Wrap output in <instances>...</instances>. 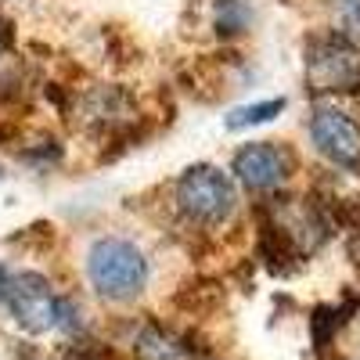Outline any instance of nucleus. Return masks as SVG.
<instances>
[{"mask_svg":"<svg viewBox=\"0 0 360 360\" xmlns=\"http://www.w3.org/2000/svg\"><path fill=\"white\" fill-rule=\"evenodd\" d=\"M310 137L317 152L342 169L360 166V127L339 108H317L310 119Z\"/></svg>","mask_w":360,"mask_h":360,"instance_id":"obj_6","label":"nucleus"},{"mask_svg":"<svg viewBox=\"0 0 360 360\" xmlns=\"http://www.w3.org/2000/svg\"><path fill=\"white\" fill-rule=\"evenodd\" d=\"M353 18H356V22H360V4H356V11H353Z\"/></svg>","mask_w":360,"mask_h":360,"instance_id":"obj_14","label":"nucleus"},{"mask_svg":"<svg viewBox=\"0 0 360 360\" xmlns=\"http://www.w3.org/2000/svg\"><path fill=\"white\" fill-rule=\"evenodd\" d=\"M58 360H90V356H86V353H79V349H69L65 356H58Z\"/></svg>","mask_w":360,"mask_h":360,"instance_id":"obj_11","label":"nucleus"},{"mask_svg":"<svg viewBox=\"0 0 360 360\" xmlns=\"http://www.w3.org/2000/svg\"><path fill=\"white\" fill-rule=\"evenodd\" d=\"M231 166L249 191H278L295 169V155L278 141H252L238 148Z\"/></svg>","mask_w":360,"mask_h":360,"instance_id":"obj_5","label":"nucleus"},{"mask_svg":"<svg viewBox=\"0 0 360 360\" xmlns=\"http://www.w3.org/2000/svg\"><path fill=\"white\" fill-rule=\"evenodd\" d=\"M173 202L191 224L220 227L234 213V184L217 166H191L173 184Z\"/></svg>","mask_w":360,"mask_h":360,"instance_id":"obj_2","label":"nucleus"},{"mask_svg":"<svg viewBox=\"0 0 360 360\" xmlns=\"http://www.w3.org/2000/svg\"><path fill=\"white\" fill-rule=\"evenodd\" d=\"M8 303V314L25 328V332H47L54 324V310H58V295L51 292L47 278L33 274V270H22V274H11L4 281V295H0Z\"/></svg>","mask_w":360,"mask_h":360,"instance_id":"obj_4","label":"nucleus"},{"mask_svg":"<svg viewBox=\"0 0 360 360\" xmlns=\"http://www.w3.org/2000/svg\"><path fill=\"white\" fill-rule=\"evenodd\" d=\"M285 112V98H270V101H259V105H249V108H238L231 112L227 127L231 130H242V127H259V123H270Z\"/></svg>","mask_w":360,"mask_h":360,"instance_id":"obj_9","label":"nucleus"},{"mask_svg":"<svg viewBox=\"0 0 360 360\" xmlns=\"http://www.w3.org/2000/svg\"><path fill=\"white\" fill-rule=\"evenodd\" d=\"M148 274H152L148 256L134 242H127V238H101L86 252L90 288L101 299H112V303H127V299L141 295Z\"/></svg>","mask_w":360,"mask_h":360,"instance_id":"obj_1","label":"nucleus"},{"mask_svg":"<svg viewBox=\"0 0 360 360\" xmlns=\"http://www.w3.org/2000/svg\"><path fill=\"white\" fill-rule=\"evenodd\" d=\"M4 44H8V33H4V22H0V51H4Z\"/></svg>","mask_w":360,"mask_h":360,"instance_id":"obj_12","label":"nucleus"},{"mask_svg":"<svg viewBox=\"0 0 360 360\" xmlns=\"http://www.w3.org/2000/svg\"><path fill=\"white\" fill-rule=\"evenodd\" d=\"M249 25V11L242 0H217V29L220 33H242Z\"/></svg>","mask_w":360,"mask_h":360,"instance_id":"obj_10","label":"nucleus"},{"mask_svg":"<svg viewBox=\"0 0 360 360\" xmlns=\"http://www.w3.org/2000/svg\"><path fill=\"white\" fill-rule=\"evenodd\" d=\"M4 281H8V274H4V266H0V295H4Z\"/></svg>","mask_w":360,"mask_h":360,"instance_id":"obj_13","label":"nucleus"},{"mask_svg":"<svg viewBox=\"0 0 360 360\" xmlns=\"http://www.w3.org/2000/svg\"><path fill=\"white\" fill-rule=\"evenodd\" d=\"M314 90H349L360 86V47L339 33L317 37L307 54Z\"/></svg>","mask_w":360,"mask_h":360,"instance_id":"obj_3","label":"nucleus"},{"mask_svg":"<svg viewBox=\"0 0 360 360\" xmlns=\"http://www.w3.org/2000/svg\"><path fill=\"white\" fill-rule=\"evenodd\" d=\"M349 4H360V0H349Z\"/></svg>","mask_w":360,"mask_h":360,"instance_id":"obj_15","label":"nucleus"},{"mask_svg":"<svg viewBox=\"0 0 360 360\" xmlns=\"http://www.w3.org/2000/svg\"><path fill=\"white\" fill-rule=\"evenodd\" d=\"M134 353L137 360H195V349L162 324L141 328V335L134 339Z\"/></svg>","mask_w":360,"mask_h":360,"instance_id":"obj_7","label":"nucleus"},{"mask_svg":"<svg viewBox=\"0 0 360 360\" xmlns=\"http://www.w3.org/2000/svg\"><path fill=\"white\" fill-rule=\"evenodd\" d=\"M349 310H353V303H346V307H317L314 310V346L317 349H324L328 342L335 339V332L346 324V317H349Z\"/></svg>","mask_w":360,"mask_h":360,"instance_id":"obj_8","label":"nucleus"}]
</instances>
